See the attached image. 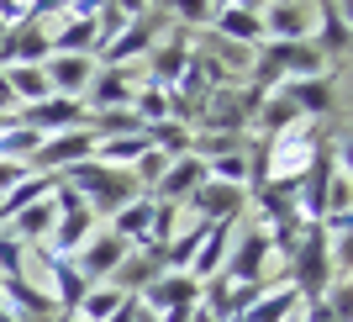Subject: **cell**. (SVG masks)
I'll return each mask as SVG.
<instances>
[{"label": "cell", "mask_w": 353, "mask_h": 322, "mask_svg": "<svg viewBox=\"0 0 353 322\" xmlns=\"http://www.w3.org/2000/svg\"><path fill=\"white\" fill-rule=\"evenodd\" d=\"M95 153V132L90 127H69V132H53V138H43V148L27 159L32 175H63L69 164L90 159Z\"/></svg>", "instance_id": "1"}, {"label": "cell", "mask_w": 353, "mask_h": 322, "mask_svg": "<svg viewBox=\"0 0 353 322\" xmlns=\"http://www.w3.org/2000/svg\"><path fill=\"white\" fill-rule=\"evenodd\" d=\"M216 6H237V11H264L269 0H216Z\"/></svg>", "instance_id": "34"}, {"label": "cell", "mask_w": 353, "mask_h": 322, "mask_svg": "<svg viewBox=\"0 0 353 322\" xmlns=\"http://www.w3.org/2000/svg\"><path fill=\"white\" fill-rule=\"evenodd\" d=\"M21 122L27 127H37V132H69V127H85V106L79 101H63V95H48V101H37V106H27L21 111Z\"/></svg>", "instance_id": "15"}, {"label": "cell", "mask_w": 353, "mask_h": 322, "mask_svg": "<svg viewBox=\"0 0 353 322\" xmlns=\"http://www.w3.org/2000/svg\"><path fill=\"white\" fill-rule=\"evenodd\" d=\"M259 16H264V11H237V6H216L206 27L216 32V37H227V43H237V48H264V21H259Z\"/></svg>", "instance_id": "14"}, {"label": "cell", "mask_w": 353, "mask_h": 322, "mask_svg": "<svg viewBox=\"0 0 353 322\" xmlns=\"http://www.w3.org/2000/svg\"><path fill=\"white\" fill-rule=\"evenodd\" d=\"M232 238H237V222H211L206 238H201V249H195V259L185 264V275L201 280V285H206L211 275H221V269H227V254H232Z\"/></svg>", "instance_id": "6"}, {"label": "cell", "mask_w": 353, "mask_h": 322, "mask_svg": "<svg viewBox=\"0 0 353 322\" xmlns=\"http://www.w3.org/2000/svg\"><path fill=\"white\" fill-rule=\"evenodd\" d=\"M153 217H159V201H153V196H137L132 206H121L117 217H111V233H117L127 249H143V243H153Z\"/></svg>", "instance_id": "16"}, {"label": "cell", "mask_w": 353, "mask_h": 322, "mask_svg": "<svg viewBox=\"0 0 353 322\" xmlns=\"http://www.w3.org/2000/svg\"><path fill=\"white\" fill-rule=\"evenodd\" d=\"M190 206L201 211V222H237V211L248 206V191L243 185H221V180H201Z\"/></svg>", "instance_id": "9"}, {"label": "cell", "mask_w": 353, "mask_h": 322, "mask_svg": "<svg viewBox=\"0 0 353 322\" xmlns=\"http://www.w3.org/2000/svg\"><path fill=\"white\" fill-rule=\"evenodd\" d=\"M137 322H159V317H153V312H137Z\"/></svg>", "instance_id": "36"}, {"label": "cell", "mask_w": 353, "mask_h": 322, "mask_svg": "<svg viewBox=\"0 0 353 322\" xmlns=\"http://www.w3.org/2000/svg\"><path fill=\"white\" fill-rule=\"evenodd\" d=\"M201 180H206V164L195 159V153H185V159H169V169H163V175H159V185H153V201H163V206L190 201Z\"/></svg>", "instance_id": "12"}, {"label": "cell", "mask_w": 353, "mask_h": 322, "mask_svg": "<svg viewBox=\"0 0 353 322\" xmlns=\"http://www.w3.org/2000/svg\"><path fill=\"white\" fill-rule=\"evenodd\" d=\"M269 6H311V0H269Z\"/></svg>", "instance_id": "35"}, {"label": "cell", "mask_w": 353, "mask_h": 322, "mask_svg": "<svg viewBox=\"0 0 353 322\" xmlns=\"http://www.w3.org/2000/svg\"><path fill=\"white\" fill-rule=\"evenodd\" d=\"M211 11H216V0H163V16H174L185 32H190V27H206Z\"/></svg>", "instance_id": "29"}, {"label": "cell", "mask_w": 353, "mask_h": 322, "mask_svg": "<svg viewBox=\"0 0 353 322\" xmlns=\"http://www.w3.org/2000/svg\"><path fill=\"white\" fill-rule=\"evenodd\" d=\"M153 6H159V11H163V0H153Z\"/></svg>", "instance_id": "38"}, {"label": "cell", "mask_w": 353, "mask_h": 322, "mask_svg": "<svg viewBox=\"0 0 353 322\" xmlns=\"http://www.w3.org/2000/svg\"><path fill=\"white\" fill-rule=\"evenodd\" d=\"M127 254H132V249H127V243H121V238L111 233V227H105V233H90L69 264H74V269H79V275L90 280V285H105V280L117 275V264L127 259Z\"/></svg>", "instance_id": "3"}, {"label": "cell", "mask_w": 353, "mask_h": 322, "mask_svg": "<svg viewBox=\"0 0 353 322\" xmlns=\"http://www.w3.org/2000/svg\"><path fill=\"white\" fill-rule=\"evenodd\" d=\"M37 259H43L48 275H53V307H59V317H74V312H79V301L90 296V280L79 275L69 259H59V254H48V249L37 254Z\"/></svg>", "instance_id": "13"}, {"label": "cell", "mask_w": 353, "mask_h": 322, "mask_svg": "<svg viewBox=\"0 0 353 322\" xmlns=\"http://www.w3.org/2000/svg\"><path fill=\"white\" fill-rule=\"evenodd\" d=\"M48 48H53V53H74V59H90V53H95V48H101V27H95V21H63L59 27V37H48Z\"/></svg>", "instance_id": "25"}, {"label": "cell", "mask_w": 353, "mask_h": 322, "mask_svg": "<svg viewBox=\"0 0 353 322\" xmlns=\"http://www.w3.org/2000/svg\"><path fill=\"white\" fill-rule=\"evenodd\" d=\"M264 53L274 59L280 79H316V74H332V64H327L311 43H264Z\"/></svg>", "instance_id": "11"}, {"label": "cell", "mask_w": 353, "mask_h": 322, "mask_svg": "<svg viewBox=\"0 0 353 322\" xmlns=\"http://www.w3.org/2000/svg\"><path fill=\"white\" fill-rule=\"evenodd\" d=\"M280 90L295 101V111H301V117H332V101H338L332 74H316V79H285Z\"/></svg>", "instance_id": "17"}, {"label": "cell", "mask_w": 353, "mask_h": 322, "mask_svg": "<svg viewBox=\"0 0 353 322\" xmlns=\"http://www.w3.org/2000/svg\"><path fill=\"white\" fill-rule=\"evenodd\" d=\"M348 201H353L348 169H332V180H327V206H322V217H332V211H348Z\"/></svg>", "instance_id": "30"}, {"label": "cell", "mask_w": 353, "mask_h": 322, "mask_svg": "<svg viewBox=\"0 0 353 322\" xmlns=\"http://www.w3.org/2000/svg\"><path fill=\"white\" fill-rule=\"evenodd\" d=\"M53 227H59V201L53 196H43V201L21 206L11 217V238L16 243H37V238H53Z\"/></svg>", "instance_id": "18"}, {"label": "cell", "mask_w": 353, "mask_h": 322, "mask_svg": "<svg viewBox=\"0 0 353 322\" xmlns=\"http://www.w3.org/2000/svg\"><path fill=\"white\" fill-rule=\"evenodd\" d=\"M159 275H163V269H159V259H153L148 249H137V254H127V259L117 264V275L105 280V285H117L121 296H143V291H148V285H153Z\"/></svg>", "instance_id": "20"}, {"label": "cell", "mask_w": 353, "mask_h": 322, "mask_svg": "<svg viewBox=\"0 0 353 322\" xmlns=\"http://www.w3.org/2000/svg\"><path fill=\"white\" fill-rule=\"evenodd\" d=\"M290 317H301V296H295L290 285H269V291L243 312V322H290Z\"/></svg>", "instance_id": "23"}, {"label": "cell", "mask_w": 353, "mask_h": 322, "mask_svg": "<svg viewBox=\"0 0 353 322\" xmlns=\"http://www.w3.org/2000/svg\"><path fill=\"white\" fill-rule=\"evenodd\" d=\"M137 196H143V191H137V180L127 175V169H111V175H105V185H101L95 196H90L85 206L95 211V217H117L121 206H132Z\"/></svg>", "instance_id": "21"}, {"label": "cell", "mask_w": 353, "mask_h": 322, "mask_svg": "<svg viewBox=\"0 0 353 322\" xmlns=\"http://www.w3.org/2000/svg\"><path fill=\"white\" fill-rule=\"evenodd\" d=\"M6 85H11V101H21V106H37V101L53 95V90H48V74L37 69V64H6Z\"/></svg>", "instance_id": "26"}, {"label": "cell", "mask_w": 353, "mask_h": 322, "mask_svg": "<svg viewBox=\"0 0 353 322\" xmlns=\"http://www.w3.org/2000/svg\"><path fill=\"white\" fill-rule=\"evenodd\" d=\"M43 74H48V90H53V95H63V101H85L90 79H95V59L53 53V59L43 64Z\"/></svg>", "instance_id": "8"}, {"label": "cell", "mask_w": 353, "mask_h": 322, "mask_svg": "<svg viewBox=\"0 0 353 322\" xmlns=\"http://www.w3.org/2000/svg\"><path fill=\"white\" fill-rule=\"evenodd\" d=\"M21 175H27V164H6V159H0V196L11 191V185H16Z\"/></svg>", "instance_id": "32"}, {"label": "cell", "mask_w": 353, "mask_h": 322, "mask_svg": "<svg viewBox=\"0 0 353 322\" xmlns=\"http://www.w3.org/2000/svg\"><path fill=\"white\" fill-rule=\"evenodd\" d=\"M59 322H85V317H59Z\"/></svg>", "instance_id": "37"}, {"label": "cell", "mask_w": 353, "mask_h": 322, "mask_svg": "<svg viewBox=\"0 0 353 322\" xmlns=\"http://www.w3.org/2000/svg\"><path fill=\"white\" fill-rule=\"evenodd\" d=\"M148 59H153V85H174L179 79V69H185V64H190V43H185V32H179V37H169V43H153V53H148Z\"/></svg>", "instance_id": "24"}, {"label": "cell", "mask_w": 353, "mask_h": 322, "mask_svg": "<svg viewBox=\"0 0 353 322\" xmlns=\"http://www.w3.org/2000/svg\"><path fill=\"white\" fill-rule=\"evenodd\" d=\"M132 69H111V64H101L95 69V79H90L85 90V106H90V117H101V111H132Z\"/></svg>", "instance_id": "5"}, {"label": "cell", "mask_w": 353, "mask_h": 322, "mask_svg": "<svg viewBox=\"0 0 353 322\" xmlns=\"http://www.w3.org/2000/svg\"><path fill=\"white\" fill-rule=\"evenodd\" d=\"M21 254H27V243H16L11 233H0V275H27Z\"/></svg>", "instance_id": "31"}, {"label": "cell", "mask_w": 353, "mask_h": 322, "mask_svg": "<svg viewBox=\"0 0 353 322\" xmlns=\"http://www.w3.org/2000/svg\"><path fill=\"white\" fill-rule=\"evenodd\" d=\"M137 301H143V312H153V317L169 312V307H195V301H201V280H190L185 269H163Z\"/></svg>", "instance_id": "7"}, {"label": "cell", "mask_w": 353, "mask_h": 322, "mask_svg": "<svg viewBox=\"0 0 353 322\" xmlns=\"http://www.w3.org/2000/svg\"><path fill=\"white\" fill-rule=\"evenodd\" d=\"M159 27H163V11H143V16H132V21H127V27H121L105 48H95V53H101V64H111V69H127V59L153 53Z\"/></svg>", "instance_id": "2"}, {"label": "cell", "mask_w": 353, "mask_h": 322, "mask_svg": "<svg viewBox=\"0 0 353 322\" xmlns=\"http://www.w3.org/2000/svg\"><path fill=\"white\" fill-rule=\"evenodd\" d=\"M137 312H143V301H137V296H127V301H121V307L111 312L105 322H137Z\"/></svg>", "instance_id": "33"}, {"label": "cell", "mask_w": 353, "mask_h": 322, "mask_svg": "<svg viewBox=\"0 0 353 322\" xmlns=\"http://www.w3.org/2000/svg\"><path fill=\"white\" fill-rule=\"evenodd\" d=\"M295 122H306L301 111H295V101L285 95V90H274L264 106H259V117H253V127H259V138H274V132L295 127Z\"/></svg>", "instance_id": "27"}, {"label": "cell", "mask_w": 353, "mask_h": 322, "mask_svg": "<svg viewBox=\"0 0 353 322\" xmlns=\"http://www.w3.org/2000/svg\"><path fill=\"white\" fill-rule=\"evenodd\" d=\"M274 254V238H269L264 222H253L243 238H232V254H227V280H264V259Z\"/></svg>", "instance_id": "4"}, {"label": "cell", "mask_w": 353, "mask_h": 322, "mask_svg": "<svg viewBox=\"0 0 353 322\" xmlns=\"http://www.w3.org/2000/svg\"><path fill=\"white\" fill-rule=\"evenodd\" d=\"M0 48H6V64H37V69H43V64L53 59V48H48V32L37 27V21H27V27H11Z\"/></svg>", "instance_id": "19"}, {"label": "cell", "mask_w": 353, "mask_h": 322, "mask_svg": "<svg viewBox=\"0 0 353 322\" xmlns=\"http://www.w3.org/2000/svg\"><path fill=\"white\" fill-rule=\"evenodd\" d=\"M121 301H127V296H121L117 285H90V296L79 301V312H74V317H85V322H105L111 312L121 307Z\"/></svg>", "instance_id": "28"}, {"label": "cell", "mask_w": 353, "mask_h": 322, "mask_svg": "<svg viewBox=\"0 0 353 322\" xmlns=\"http://www.w3.org/2000/svg\"><path fill=\"white\" fill-rule=\"evenodd\" d=\"M264 43H311V6H264Z\"/></svg>", "instance_id": "10"}, {"label": "cell", "mask_w": 353, "mask_h": 322, "mask_svg": "<svg viewBox=\"0 0 353 322\" xmlns=\"http://www.w3.org/2000/svg\"><path fill=\"white\" fill-rule=\"evenodd\" d=\"M53 191H59V175H32V169H27V175L16 180L11 191L0 196V222H11L16 211H21V206L43 201V196H53Z\"/></svg>", "instance_id": "22"}]
</instances>
